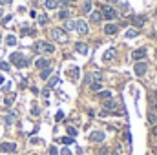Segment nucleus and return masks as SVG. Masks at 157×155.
<instances>
[{"label":"nucleus","mask_w":157,"mask_h":155,"mask_svg":"<svg viewBox=\"0 0 157 155\" xmlns=\"http://www.w3.org/2000/svg\"><path fill=\"white\" fill-rule=\"evenodd\" d=\"M51 38L64 44V42H68V33L64 29H60V27H55V29H51Z\"/></svg>","instance_id":"1"},{"label":"nucleus","mask_w":157,"mask_h":155,"mask_svg":"<svg viewBox=\"0 0 157 155\" xmlns=\"http://www.w3.org/2000/svg\"><path fill=\"white\" fill-rule=\"evenodd\" d=\"M9 60H11L16 68H26V66L29 64V62L24 58V55H22V53H13V55L9 57Z\"/></svg>","instance_id":"2"},{"label":"nucleus","mask_w":157,"mask_h":155,"mask_svg":"<svg viewBox=\"0 0 157 155\" xmlns=\"http://www.w3.org/2000/svg\"><path fill=\"white\" fill-rule=\"evenodd\" d=\"M35 51H40V53H53L55 51V48H53V44H49V42H37L35 44Z\"/></svg>","instance_id":"3"},{"label":"nucleus","mask_w":157,"mask_h":155,"mask_svg":"<svg viewBox=\"0 0 157 155\" xmlns=\"http://www.w3.org/2000/svg\"><path fill=\"white\" fill-rule=\"evenodd\" d=\"M102 16H104L106 20H113V18H117V11H115L112 5H104V7H102Z\"/></svg>","instance_id":"4"},{"label":"nucleus","mask_w":157,"mask_h":155,"mask_svg":"<svg viewBox=\"0 0 157 155\" xmlns=\"http://www.w3.org/2000/svg\"><path fill=\"white\" fill-rule=\"evenodd\" d=\"M88 31H90V27H88L86 20H77V33L79 35H88Z\"/></svg>","instance_id":"5"},{"label":"nucleus","mask_w":157,"mask_h":155,"mask_svg":"<svg viewBox=\"0 0 157 155\" xmlns=\"http://www.w3.org/2000/svg\"><path fill=\"white\" fill-rule=\"evenodd\" d=\"M0 150L5 152V153H15L16 152V144L15 143H2L0 144Z\"/></svg>","instance_id":"6"},{"label":"nucleus","mask_w":157,"mask_h":155,"mask_svg":"<svg viewBox=\"0 0 157 155\" xmlns=\"http://www.w3.org/2000/svg\"><path fill=\"white\" fill-rule=\"evenodd\" d=\"M90 141L91 143H102L104 141V132H99V130L97 132H91L90 133Z\"/></svg>","instance_id":"7"},{"label":"nucleus","mask_w":157,"mask_h":155,"mask_svg":"<svg viewBox=\"0 0 157 155\" xmlns=\"http://www.w3.org/2000/svg\"><path fill=\"white\" fill-rule=\"evenodd\" d=\"M134 71H135L137 77H143V75L146 73V62H137L135 68H134Z\"/></svg>","instance_id":"8"},{"label":"nucleus","mask_w":157,"mask_h":155,"mask_svg":"<svg viewBox=\"0 0 157 155\" xmlns=\"http://www.w3.org/2000/svg\"><path fill=\"white\" fill-rule=\"evenodd\" d=\"M145 57H146V49H145V48H139V49H135V51L132 53V58H134V60H143Z\"/></svg>","instance_id":"9"},{"label":"nucleus","mask_w":157,"mask_h":155,"mask_svg":"<svg viewBox=\"0 0 157 155\" xmlns=\"http://www.w3.org/2000/svg\"><path fill=\"white\" fill-rule=\"evenodd\" d=\"M117 31H119V26L117 24H106L104 26V33L106 35H115Z\"/></svg>","instance_id":"10"},{"label":"nucleus","mask_w":157,"mask_h":155,"mask_svg":"<svg viewBox=\"0 0 157 155\" xmlns=\"http://www.w3.org/2000/svg\"><path fill=\"white\" fill-rule=\"evenodd\" d=\"M90 90H91V91H99V90H101V75L95 73V79H93V82L90 84Z\"/></svg>","instance_id":"11"},{"label":"nucleus","mask_w":157,"mask_h":155,"mask_svg":"<svg viewBox=\"0 0 157 155\" xmlns=\"http://www.w3.org/2000/svg\"><path fill=\"white\" fill-rule=\"evenodd\" d=\"M130 20H132V24H135L137 27L145 26V16H141V15H134V16H130Z\"/></svg>","instance_id":"12"},{"label":"nucleus","mask_w":157,"mask_h":155,"mask_svg":"<svg viewBox=\"0 0 157 155\" xmlns=\"http://www.w3.org/2000/svg\"><path fill=\"white\" fill-rule=\"evenodd\" d=\"M115 58V49L112 48V49H106L104 51V55H102V60L104 62H110V60H113Z\"/></svg>","instance_id":"13"},{"label":"nucleus","mask_w":157,"mask_h":155,"mask_svg":"<svg viewBox=\"0 0 157 155\" xmlns=\"http://www.w3.org/2000/svg\"><path fill=\"white\" fill-rule=\"evenodd\" d=\"M102 108H104L106 111H113V113H115V102H113L112 99H106V100L102 102Z\"/></svg>","instance_id":"14"},{"label":"nucleus","mask_w":157,"mask_h":155,"mask_svg":"<svg viewBox=\"0 0 157 155\" xmlns=\"http://www.w3.org/2000/svg\"><path fill=\"white\" fill-rule=\"evenodd\" d=\"M75 48H77V51H79L80 55H88V51H90V49H88V46H86L84 42H77V44H75Z\"/></svg>","instance_id":"15"},{"label":"nucleus","mask_w":157,"mask_h":155,"mask_svg":"<svg viewBox=\"0 0 157 155\" xmlns=\"http://www.w3.org/2000/svg\"><path fill=\"white\" fill-rule=\"evenodd\" d=\"M35 66H37L38 69L49 68V60H48V58H38V60H35Z\"/></svg>","instance_id":"16"},{"label":"nucleus","mask_w":157,"mask_h":155,"mask_svg":"<svg viewBox=\"0 0 157 155\" xmlns=\"http://www.w3.org/2000/svg\"><path fill=\"white\" fill-rule=\"evenodd\" d=\"M148 100H150V108L155 110L157 108V91H152V93L148 95Z\"/></svg>","instance_id":"17"},{"label":"nucleus","mask_w":157,"mask_h":155,"mask_svg":"<svg viewBox=\"0 0 157 155\" xmlns=\"http://www.w3.org/2000/svg\"><path fill=\"white\" fill-rule=\"evenodd\" d=\"M79 73H80V71H79V68H77V66H73V68L68 71V75H70V79H71V80H79Z\"/></svg>","instance_id":"18"},{"label":"nucleus","mask_w":157,"mask_h":155,"mask_svg":"<svg viewBox=\"0 0 157 155\" xmlns=\"http://www.w3.org/2000/svg\"><path fill=\"white\" fill-rule=\"evenodd\" d=\"M49 75H51V68H44V69H40V79H42V80H46Z\"/></svg>","instance_id":"19"},{"label":"nucleus","mask_w":157,"mask_h":155,"mask_svg":"<svg viewBox=\"0 0 157 155\" xmlns=\"http://www.w3.org/2000/svg\"><path fill=\"white\" fill-rule=\"evenodd\" d=\"M68 16H70L68 9H62V11H59V15H57V18H59V20H68Z\"/></svg>","instance_id":"20"},{"label":"nucleus","mask_w":157,"mask_h":155,"mask_svg":"<svg viewBox=\"0 0 157 155\" xmlns=\"http://www.w3.org/2000/svg\"><path fill=\"white\" fill-rule=\"evenodd\" d=\"M137 33H139V31H137L135 27H130V29H126V33H124V35H126L128 38H134V37H137Z\"/></svg>","instance_id":"21"},{"label":"nucleus","mask_w":157,"mask_h":155,"mask_svg":"<svg viewBox=\"0 0 157 155\" xmlns=\"http://www.w3.org/2000/svg\"><path fill=\"white\" fill-rule=\"evenodd\" d=\"M66 29H68V31L77 29V22H73V20H66Z\"/></svg>","instance_id":"22"},{"label":"nucleus","mask_w":157,"mask_h":155,"mask_svg":"<svg viewBox=\"0 0 157 155\" xmlns=\"http://www.w3.org/2000/svg\"><path fill=\"white\" fill-rule=\"evenodd\" d=\"M82 11H84V13H90V11H91V0H86V2L82 4Z\"/></svg>","instance_id":"23"},{"label":"nucleus","mask_w":157,"mask_h":155,"mask_svg":"<svg viewBox=\"0 0 157 155\" xmlns=\"http://www.w3.org/2000/svg\"><path fill=\"white\" fill-rule=\"evenodd\" d=\"M101 16H102V13H101V11H93L90 18H91L93 22H99V20H101Z\"/></svg>","instance_id":"24"},{"label":"nucleus","mask_w":157,"mask_h":155,"mask_svg":"<svg viewBox=\"0 0 157 155\" xmlns=\"http://www.w3.org/2000/svg\"><path fill=\"white\" fill-rule=\"evenodd\" d=\"M44 5H46L48 9H55V7H57V0H46Z\"/></svg>","instance_id":"25"},{"label":"nucleus","mask_w":157,"mask_h":155,"mask_svg":"<svg viewBox=\"0 0 157 155\" xmlns=\"http://www.w3.org/2000/svg\"><path fill=\"white\" fill-rule=\"evenodd\" d=\"M99 99H102V100L112 99V91H101V93H99Z\"/></svg>","instance_id":"26"},{"label":"nucleus","mask_w":157,"mask_h":155,"mask_svg":"<svg viewBox=\"0 0 157 155\" xmlns=\"http://www.w3.org/2000/svg\"><path fill=\"white\" fill-rule=\"evenodd\" d=\"M13 100H15V93L7 95V97H5V100H4V104H5V106H11V104H13Z\"/></svg>","instance_id":"27"},{"label":"nucleus","mask_w":157,"mask_h":155,"mask_svg":"<svg viewBox=\"0 0 157 155\" xmlns=\"http://www.w3.org/2000/svg\"><path fill=\"white\" fill-rule=\"evenodd\" d=\"M5 44H7V46H15V44H16V38H15L13 35H9V37L5 38Z\"/></svg>","instance_id":"28"},{"label":"nucleus","mask_w":157,"mask_h":155,"mask_svg":"<svg viewBox=\"0 0 157 155\" xmlns=\"http://www.w3.org/2000/svg\"><path fill=\"white\" fill-rule=\"evenodd\" d=\"M38 24H40V26H46V24H48V15H40V16H38Z\"/></svg>","instance_id":"29"},{"label":"nucleus","mask_w":157,"mask_h":155,"mask_svg":"<svg viewBox=\"0 0 157 155\" xmlns=\"http://www.w3.org/2000/svg\"><path fill=\"white\" fill-rule=\"evenodd\" d=\"M148 122H150V124H155V122H157V117H155V113H154V111H152V113H148Z\"/></svg>","instance_id":"30"},{"label":"nucleus","mask_w":157,"mask_h":155,"mask_svg":"<svg viewBox=\"0 0 157 155\" xmlns=\"http://www.w3.org/2000/svg\"><path fill=\"white\" fill-rule=\"evenodd\" d=\"M60 143H62V144H73V137H62Z\"/></svg>","instance_id":"31"},{"label":"nucleus","mask_w":157,"mask_h":155,"mask_svg":"<svg viewBox=\"0 0 157 155\" xmlns=\"http://www.w3.org/2000/svg\"><path fill=\"white\" fill-rule=\"evenodd\" d=\"M93 79H95V75H93V73H88V75H86V84L90 86V84L93 82Z\"/></svg>","instance_id":"32"},{"label":"nucleus","mask_w":157,"mask_h":155,"mask_svg":"<svg viewBox=\"0 0 157 155\" xmlns=\"http://www.w3.org/2000/svg\"><path fill=\"white\" fill-rule=\"evenodd\" d=\"M13 119H15V115H13V113H9V115L5 117V124H11V122H13Z\"/></svg>","instance_id":"33"},{"label":"nucleus","mask_w":157,"mask_h":155,"mask_svg":"<svg viewBox=\"0 0 157 155\" xmlns=\"http://www.w3.org/2000/svg\"><path fill=\"white\" fill-rule=\"evenodd\" d=\"M68 133H70V137H75V135H77V130L70 126V128H68Z\"/></svg>","instance_id":"34"},{"label":"nucleus","mask_w":157,"mask_h":155,"mask_svg":"<svg viewBox=\"0 0 157 155\" xmlns=\"http://www.w3.org/2000/svg\"><path fill=\"white\" fill-rule=\"evenodd\" d=\"M22 35H35V31H33V29H24Z\"/></svg>","instance_id":"35"},{"label":"nucleus","mask_w":157,"mask_h":155,"mask_svg":"<svg viewBox=\"0 0 157 155\" xmlns=\"http://www.w3.org/2000/svg\"><path fill=\"white\" fill-rule=\"evenodd\" d=\"M0 68H2L4 71H7V69H9V64H7V62H2V64H0Z\"/></svg>","instance_id":"36"},{"label":"nucleus","mask_w":157,"mask_h":155,"mask_svg":"<svg viewBox=\"0 0 157 155\" xmlns=\"http://www.w3.org/2000/svg\"><path fill=\"white\" fill-rule=\"evenodd\" d=\"M57 82H59V77H53V79H51V80H49V86H55V84H57Z\"/></svg>","instance_id":"37"},{"label":"nucleus","mask_w":157,"mask_h":155,"mask_svg":"<svg viewBox=\"0 0 157 155\" xmlns=\"http://www.w3.org/2000/svg\"><path fill=\"white\" fill-rule=\"evenodd\" d=\"M57 5H62V7H66V5H68V0H59V2H57Z\"/></svg>","instance_id":"38"},{"label":"nucleus","mask_w":157,"mask_h":155,"mask_svg":"<svg viewBox=\"0 0 157 155\" xmlns=\"http://www.w3.org/2000/svg\"><path fill=\"white\" fill-rule=\"evenodd\" d=\"M60 155H71V150H70V148H64V150L60 152Z\"/></svg>","instance_id":"39"},{"label":"nucleus","mask_w":157,"mask_h":155,"mask_svg":"<svg viewBox=\"0 0 157 155\" xmlns=\"http://www.w3.org/2000/svg\"><path fill=\"white\" fill-rule=\"evenodd\" d=\"M49 155H59V152H57V148L53 146V148H49Z\"/></svg>","instance_id":"40"},{"label":"nucleus","mask_w":157,"mask_h":155,"mask_svg":"<svg viewBox=\"0 0 157 155\" xmlns=\"http://www.w3.org/2000/svg\"><path fill=\"white\" fill-rule=\"evenodd\" d=\"M62 117H64V113H62V111H59V113L55 115V119H57V121H62Z\"/></svg>","instance_id":"41"},{"label":"nucleus","mask_w":157,"mask_h":155,"mask_svg":"<svg viewBox=\"0 0 157 155\" xmlns=\"http://www.w3.org/2000/svg\"><path fill=\"white\" fill-rule=\"evenodd\" d=\"M106 153H108V150H106V148H102V150L99 152V155H106Z\"/></svg>","instance_id":"42"},{"label":"nucleus","mask_w":157,"mask_h":155,"mask_svg":"<svg viewBox=\"0 0 157 155\" xmlns=\"http://www.w3.org/2000/svg\"><path fill=\"white\" fill-rule=\"evenodd\" d=\"M11 0H0V4H9Z\"/></svg>","instance_id":"43"},{"label":"nucleus","mask_w":157,"mask_h":155,"mask_svg":"<svg viewBox=\"0 0 157 155\" xmlns=\"http://www.w3.org/2000/svg\"><path fill=\"white\" fill-rule=\"evenodd\" d=\"M110 155H119V153H117V152H112V153H110Z\"/></svg>","instance_id":"44"},{"label":"nucleus","mask_w":157,"mask_h":155,"mask_svg":"<svg viewBox=\"0 0 157 155\" xmlns=\"http://www.w3.org/2000/svg\"><path fill=\"white\" fill-rule=\"evenodd\" d=\"M106 2H115V4H117V0H106Z\"/></svg>","instance_id":"45"},{"label":"nucleus","mask_w":157,"mask_h":155,"mask_svg":"<svg viewBox=\"0 0 157 155\" xmlns=\"http://www.w3.org/2000/svg\"><path fill=\"white\" fill-rule=\"evenodd\" d=\"M2 82H4V79H2V77H0V84H2Z\"/></svg>","instance_id":"46"},{"label":"nucleus","mask_w":157,"mask_h":155,"mask_svg":"<svg viewBox=\"0 0 157 155\" xmlns=\"http://www.w3.org/2000/svg\"><path fill=\"white\" fill-rule=\"evenodd\" d=\"M0 16H2V9H0Z\"/></svg>","instance_id":"47"},{"label":"nucleus","mask_w":157,"mask_h":155,"mask_svg":"<svg viewBox=\"0 0 157 155\" xmlns=\"http://www.w3.org/2000/svg\"><path fill=\"white\" fill-rule=\"evenodd\" d=\"M0 42H2V35H0Z\"/></svg>","instance_id":"48"},{"label":"nucleus","mask_w":157,"mask_h":155,"mask_svg":"<svg viewBox=\"0 0 157 155\" xmlns=\"http://www.w3.org/2000/svg\"><path fill=\"white\" fill-rule=\"evenodd\" d=\"M73 2H77V0H73Z\"/></svg>","instance_id":"49"}]
</instances>
